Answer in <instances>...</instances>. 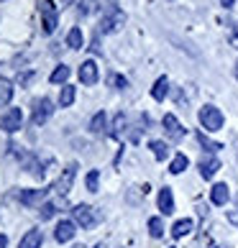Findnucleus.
I'll use <instances>...</instances> for the list:
<instances>
[{
    "instance_id": "nucleus-1",
    "label": "nucleus",
    "mask_w": 238,
    "mask_h": 248,
    "mask_svg": "<svg viewBox=\"0 0 238 248\" xmlns=\"http://www.w3.org/2000/svg\"><path fill=\"white\" fill-rule=\"evenodd\" d=\"M197 118H200V125H203L205 131H210V133L221 131L223 123H225L223 113L215 105H203V108H200V113H197Z\"/></svg>"
},
{
    "instance_id": "nucleus-2",
    "label": "nucleus",
    "mask_w": 238,
    "mask_h": 248,
    "mask_svg": "<svg viewBox=\"0 0 238 248\" xmlns=\"http://www.w3.org/2000/svg\"><path fill=\"white\" fill-rule=\"evenodd\" d=\"M126 26V13L123 11H118L115 5L108 8V13L100 18V31L103 33H115V31H121Z\"/></svg>"
},
{
    "instance_id": "nucleus-3",
    "label": "nucleus",
    "mask_w": 238,
    "mask_h": 248,
    "mask_svg": "<svg viewBox=\"0 0 238 248\" xmlns=\"http://www.w3.org/2000/svg\"><path fill=\"white\" fill-rule=\"evenodd\" d=\"M54 113V103L49 97H41V100H36V105H33V115H31V123L33 125H44L51 118Z\"/></svg>"
},
{
    "instance_id": "nucleus-4",
    "label": "nucleus",
    "mask_w": 238,
    "mask_h": 248,
    "mask_svg": "<svg viewBox=\"0 0 238 248\" xmlns=\"http://www.w3.org/2000/svg\"><path fill=\"white\" fill-rule=\"evenodd\" d=\"M41 26H44V33H54V29H57V5H54V0L41 3Z\"/></svg>"
},
{
    "instance_id": "nucleus-5",
    "label": "nucleus",
    "mask_w": 238,
    "mask_h": 248,
    "mask_svg": "<svg viewBox=\"0 0 238 248\" xmlns=\"http://www.w3.org/2000/svg\"><path fill=\"white\" fill-rule=\"evenodd\" d=\"M72 217H75V223L82 225V228H93L97 223V213H95V207H90V205H77L72 210Z\"/></svg>"
},
{
    "instance_id": "nucleus-6",
    "label": "nucleus",
    "mask_w": 238,
    "mask_h": 248,
    "mask_svg": "<svg viewBox=\"0 0 238 248\" xmlns=\"http://www.w3.org/2000/svg\"><path fill=\"white\" fill-rule=\"evenodd\" d=\"M21 125H23V113H21L18 108H11L3 118H0V128H3L5 133H16V131H21Z\"/></svg>"
},
{
    "instance_id": "nucleus-7",
    "label": "nucleus",
    "mask_w": 238,
    "mask_h": 248,
    "mask_svg": "<svg viewBox=\"0 0 238 248\" xmlns=\"http://www.w3.org/2000/svg\"><path fill=\"white\" fill-rule=\"evenodd\" d=\"M161 125H164V131H167L169 141H182V139H185V133H187L185 128H182V123L177 121V115H172V113H167V115H164Z\"/></svg>"
},
{
    "instance_id": "nucleus-8",
    "label": "nucleus",
    "mask_w": 238,
    "mask_h": 248,
    "mask_svg": "<svg viewBox=\"0 0 238 248\" xmlns=\"http://www.w3.org/2000/svg\"><path fill=\"white\" fill-rule=\"evenodd\" d=\"M79 82L82 85H87V87H93L95 82L100 79V69H97V64L93 59H87V62H82V67H79Z\"/></svg>"
},
{
    "instance_id": "nucleus-9",
    "label": "nucleus",
    "mask_w": 238,
    "mask_h": 248,
    "mask_svg": "<svg viewBox=\"0 0 238 248\" xmlns=\"http://www.w3.org/2000/svg\"><path fill=\"white\" fill-rule=\"evenodd\" d=\"M75 177H77V164H69V167L62 171V177L57 179V187H54V189H57L59 195L64 197V195L72 189V182H75Z\"/></svg>"
},
{
    "instance_id": "nucleus-10",
    "label": "nucleus",
    "mask_w": 238,
    "mask_h": 248,
    "mask_svg": "<svg viewBox=\"0 0 238 248\" xmlns=\"http://www.w3.org/2000/svg\"><path fill=\"white\" fill-rule=\"evenodd\" d=\"M75 233H77V223H75V220H62V223L57 225V231H54V238H57L59 243H67V241L75 238Z\"/></svg>"
},
{
    "instance_id": "nucleus-11",
    "label": "nucleus",
    "mask_w": 238,
    "mask_h": 248,
    "mask_svg": "<svg viewBox=\"0 0 238 248\" xmlns=\"http://www.w3.org/2000/svg\"><path fill=\"white\" fill-rule=\"evenodd\" d=\"M47 192L49 189H21V202L26 207H36V205H41L44 197H47Z\"/></svg>"
},
{
    "instance_id": "nucleus-12",
    "label": "nucleus",
    "mask_w": 238,
    "mask_h": 248,
    "mask_svg": "<svg viewBox=\"0 0 238 248\" xmlns=\"http://www.w3.org/2000/svg\"><path fill=\"white\" fill-rule=\"evenodd\" d=\"M159 210H161V215L175 213V195H172V187H161L159 189Z\"/></svg>"
},
{
    "instance_id": "nucleus-13",
    "label": "nucleus",
    "mask_w": 238,
    "mask_h": 248,
    "mask_svg": "<svg viewBox=\"0 0 238 248\" xmlns=\"http://www.w3.org/2000/svg\"><path fill=\"white\" fill-rule=\"evenodd\" d=\"M231 200V189H228V185H213V189H210V202L213 205H218V207H223L225 202Z\"/></svg>"
},
{
    "instance_id": "nucleus-14",
    "label": "nucleus",
    "mask_w": 238,
    "mask_h": 248,
    "mask_svg": "<svg viewBox=\"0 0 238 248\" xmlns=\"http://www.w3.org/2000/svg\"><path fill=\"white\" fill-rule=\"evenodd\" d=\"M218 169H221V161L215 159V156H205L203 161H200V177L203 179H213Z\"/></svg>"
},
{
    "instance_id": "nucleus-15",
    "label": "nucleus",
    "mask_w": 238,
    "mask_h": 248,
    "mask_svg": "<svg viewBox=\"0 0 238 248\" xmlns=\"http://www.w3.org/2000/svg\"><path fill=\"white\" fill-rule=\"evenodd\" d=\"M192 231H195V223H192L190 217H185V220H177L175 225H172V238H185V235H190Z\"/></svg>"
},
{
    "instance_id": "nucleus-16",
    "label": "nucleus",
    "mask_w": 238,
    "mask_h": 248,
    "mask_svg": "<svg viewBox=\"0 0 238 248\" xmlns=\"http://www.w3.org/2000/svg\"><path fill=\"white\" fill-rule=\"evenodd\" d=\"M105 131H108V115H105V110H100V113L93 115V121H90V133L103 136Z\"/></svg>"
},
{
    "instance_id": "nucleus-17",
    "label": "nucleus",
    "mask_w": 238,
    "mask_h": 248,
    "mask_svg": "<svg viewBox=\"0 0 238 248\" xmlns=\"http://www.w3.org/2000/svg\"><path fill=\"white\" fill-rule=\"evenodd\" d=\"M44 243V235L41 231H29L23 238H21V243H18V248H41Z\"/></svg>"
},
{
    "instance_id": "nucleus-18",
    "label": "nucleus",
    "mask_w": 238,
    "mask_h": 248,
    "mask_svg": "<svg viewBox=\"0 0 238 248\" xmlns=\"http://www.w3.org/2000/svg\"><path fill=\"white\" fill-rule=\"evenodd\" d=\"M169 93V79L167 77H159L157 82H154V87H151V97L157 100V103H161L164 97H167Z\"/></svg>"
},
{
    "instance_id": "nucleus-19",
    "label": "nucleus",
    "mask_w": 238,
    "mask_h": 248,
    "mask_svg": "<svg viewBox=\"0 0 238 248\" xmlns=\"http://www.w3.org/2000/svg\"><path fill=\"white\" fill-rule=\"evenodd\" d=\"M67 46L69 49H82L85 46V36H82V29H72L67 33Z\"/></svg>"
},
{
    "instance_id": "nucleus-20",
    "label": "nucleus",
    "mask_w": 238,
    "mask_h": 248,
    "mask_svg": "<svg viewBox=\"0 0 238 248\" xmlns=\"http://www.w3.org/2000/svg\"><path fill=\"white\" fill-rule=\"evenodd\" d=\"M149 149H151V154H154V159H157V161H164L169 156V146L164 141H151Z\"/></svg>"
},
{
    "instance_id": "nucleus-21",
    "label": "nucleus",
    "mask_w": 238,
    "mask_h": 248,
    "mask_svg": "<svg viewBox=\"0 0 238 248\" xmlns=\"http://www.w3.org/2000/svg\"><path fill=\"white\" fill-rule=\"evenodd\" d=\"M187 167H190V159H187V156H185V154H175V159H172V164H169V171H172V174H182Z\"/></svg>"
},
{
    "instance_id": "nucleus-22",
    "label": "nucleus",
    "mask_w": 238,
    "mask_h": 248,
    "mask_svg": "<svg viewBox=\"0 0 238 248\" xmlns=\"http://www.w3.org/2000/svg\"><path fill=\"white\" fill-rule=\"evenodd\" d=\"M49 79L54 82V85H67V79H69V67H67V64H59V67L51 72Z\"/></svg>"
},
{
    "instance_id": "nucleus-23",
    "label": "nucleus",
    "mask_w": 238,
    "mask_h": 248,
    "mask_svg": "<svg viewBox=\"0 0 238 248\" xmlns=\"http://www.w3.org/2000/svg\"><path fill=\"white\" fill-rule=\"evenodd\" d=\"M13 100V85L8 79H0V108H5Z\"/></svg>"
},
{
    "instance_id": "nucleus-24",
    "label": "nucleus",
    "mask_w": 238,
    "mask_h": 248,
    "mask_svg": "<svg viewBox=\"0 0 238 248\" xmlns=\"http://www.w3.org/2000/svg\"><path fill=\"white\" fill-rule=\"evenodd\" d=\"M75 103V87L72 85H62V93H59V105L62 108H69Z\"/></svg>"
},
{
    "instance_id": "nucleus-25",
    "label": "nucleus",
    "mask_w": 238,
    "mask_h": 248,
    "mask_svg": "<svg viewBox=\"0 0 238 248\" xmlns=\"http://www.w3.org/2000/svg\"><path fill=\"white\" fill-rule=\"evenodd\" d=\"M197 141H200V146H203L205 151H210V154H215V151H221V149H223V143H218V141H210V139H207V136H205L203 131L197 133Z\"/></svg>"
},
{
    "instance_id": "nucleus-26",
    "label": "nucleus",
    "mask_w": 238,
    "mask_h": 248,
    "mask_svg": "<svg viewBox=\"0 0 238 248\" xmlns=\"http://www.w3.org/2000/svg\"><path fill=\"white\" fill-rule=\"evenodd\" d=\"M149 235L151 238H161L164 235V220L161 217H149Z\"/></svg>"
},
{
    "instance_id": "nucleus-27",
    "label": "nucleus",
    "mask_w": 238,
    "mask_h": 248,
    "mask_svg": "<svg viewBox=\"0 0 238 248\" xmlns=\"http://www.w3.org/2000/svg\"><path fill=\"white\" fill-rule=\"evenodd\" d=\"M123 131H126V115L123 113H118L115 115V121H113V136H115V139H121V136H123Z\"/></svg>"
},
{
    "instance_id": "nucleus-28",
    "label": "nucleus",
    "mask_w": 238,
    "mask_h": 248,
    "mask_svg": "<svg viewBox=\"0 0 238 248\" xmlns=\"http://www.w3.org/2000/svg\"><path fill=\"white\" fill-rule=\"evenodd\" d=\"M85 185H87V189H90V192H97V185H100V174H97L95 169H93V171L87 174Z\"/></svg>"
},
{
    "instance_id": "nucleus-29",
    "label": "nucleus",
    "mask_w": 238,
    "mask_h": 248,
    "mask_svg": "<svg viewBox=\"0 0 238 248\" xmlns=\"http://www.w3.org/2000/svg\"><path fill=\"white\" fill-rule=\"evenodd\" d=\"M108 82H111L115 90H126V87H128V79L121 77V75H111V77H108Z\"/></svg>"
},
{
    "instance_id": "nucleus-30",
    "label": "nucleus",
    "mask_w": 238,
    "mask_h": 248,
    "mask_svg": "<svg viewBox=\"0 0 238 248\" xmlns=\"http://www.w3.org/2000/svg\"><path fill=\"white\" fill-rule=\"evenodd\" d=\"M54 213H57V207H54L51 202H44V205H41V210H39L41 220H49V217H54Z\"/></svg>"
},
{
    "instance_id": "nucleus-31",
    "label": "nucleus",
    "mask_w": 238,
    "mask_h": 248,
    "mask_svg": "<svg viewBox=\"0 0 238 248\" xmlns=\"http://www.w3.org/2000/svg\"><path fill=\"white\" fill-rule=\"evenodd\" d=\"M225 217H228V223H231V225L238 228V210H228V215H225Z\"/></svg>"
},
{
    "instance_id": "nucleus-32",
    "label": "nucleus",
    "mask_w": 238,
    "mask_h": 248,
    "mask_svg": "<svg viewBox=\"0 0 238 248\" xmlns=\"http://www.w3.org/2000/svg\"><path fill=\"white\" fill-rule=\"evenodd\" d=\"M31 79H33V72H26V75H18V82H21V85H29Z\"/></svg>"
},
{
    "instance_id": "nucleus-33",
    "label": "nucleus",
    "mask_w": 238,
    "mask_h": 248,
    "mask_svg": "<svg viewBox=\"0 0 238 248\" xmlns=\"http://www.w3.org/2000/svg\"><path fill=\"white\" fill-rule=\"evenodd\" d=\"M5 246H8V238H5V235H0V248H5Z\"/></svg>"
},
{
    "instance_id": "nucleus-34",
    "label": "nucleus",
    "mask_w": 238,
    "mask_h": 248,
    "mask_svg": "<svg viewBox=\"0 0 238 248\" xmlns=\"http://www.w3.org/2000/svg\"><path fill=\"white\" fill-rule=\"evenodd\" d=\"M233 44L238 46V26H236V36H233Z\"/></svg>"
},
{
    "instance_id": "nucleus-35",
    "label": "nucleus",
    "mask_w": 238,
    "mask_h": 248,
    "mask_svg": "<svg viewBox=\"0 0 238 248\" xmlns=\"http://www.w3.org/2000/svg\"><path fill=\"white\" fill-rule=\"evenodd\" d=\"M223 5H225V8H231V5H233V0H223Z\"/></svg>"
},
{
    "instance_id": "nucleus-36",
    "label": "nucleus",
    "mask_w": 238,
    "mask_h": 248,
    "mask_svg": "<svg viewBox=\"0 0 238 248\" xmlns=\"http://www.w3.org/2000/svg\"><path fill=\"white\" fill-rule=\"evenodd\" d=\"M233 75H236V79H238V62H236V69H233Z\"/></svg>"
},
{
    "instance_id": "nucleus-37",
    "label": "nucleus",
    "mask_w": 238,
    "mask_h": 248,
    "mask_svg": "<svg viewBox=\"0 0 238 248\" xmlns=\"http://www.w3.org/2000/svg\"><path fill=\"white\" fill-rule=\"evenodd\" d=\"M95 248H103V243H97V246H95Z\"/></svg>"
},
{
    "instance_id": "nucleus-38",
    "label": "nucleus",
    "mask_w": 238,
    "mask_h": 248,
    "mask_svg": "<svg viewBox=\"0 0 238 248\" xmlns=\"http://www.w3.org/2000/svg\"><path fill=\"white\" fill-rule=\"evenodd\" d=\"M210 248H221V246H210Z\"/></svg>"
},
{
    "instance_id": "nucleus-39",
    "label": "nucleus",
    "mask_w": 238,
    "mask_h": 248,
    "mask_svg": "<svg viewBox=\"0 0 238 248\" xmlns=\"http://www.w3.org/2000/svg\"><path fill=\"white\" fill-rule=\"evenodd\" d=\"M75 248H85V246H75Z\"/></svg>"
},
{
    "instance_id": "nucleus-40",
    "label": "nucleus",
    "mask_w": 238,
    "mask_h": 248,
    "mask_svg": "<svg viewBox=\"0 0 238 248\" xmlns=\"http://www.w3.org/2000/svg\"><path fill=\"white\" fill-rule=\"evenodd\" d=\"M172 248H175V246H172Z\"/></svg>"
}]
</instances>
